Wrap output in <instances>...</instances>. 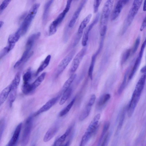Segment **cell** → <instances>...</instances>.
<instances>
[{
    "instance_id": "cell-1",
    "label": "cell",
    "mask_w": 146,
    "mask_h": 146,
    "mask_svg": "<svg viewBox=\"0 0 146 146\" xmlns=\"http://www.w3.org/2000/svg\"><path fill=\"white\" fill-rule=\"evenodd\" d=\"M145 83V80L142 79H140L137 83L127 109L129 117L132 116L139 100Z\"/></svg>"
},
{
    "instance_id": "cell-2",
    "label": "cell",
    "mask_w": 146,
    "mask_h": 146,
    "mask_svg": "<svg viewBox=\"0 0 146 146\" xmlns=\"http://www.w3.org/2000/svg\"><path fill=\"white\" fill-rule=\"evenodd\" d=\"M40 6L39 3H36L33 5L30 9L29 13L17 31L21 36L24 35L27 32L33 20L37 13Z\"/></svg>"
},
{
    "instance_id": "cell-3",
    "label": "cell",
    "mask_w": 146,
    "mask_h": 146,
    "mask_svg": "<svg viewBox=\"0 0 146 146\" xmlns=\"http://www.w3.org/2000/svg\"><path fill=\"white\" fill-rule=\"evenodd\" d=\"M100 117V113L98 114L95 116L82 137L80 144V146L85 145L95 132L98 127V123Z\"/></svg>"
},
{
    "instance_id": "cell-4",
    "label": "cell",
    "mask_w": 146,
    "mask_h": 146,
    "mask_svg": "<svg viewBox=\"0 0 146 146\" xmlns=\"http://www.w3.org/2000/svg\"><path fill=\"white\" fill-rule=\"evenodd\" d=\"M75 53V50H72L61 61L58 65L55 72L54 75L55 77L58 76L65 69Z\"/></svg>"
},
{
    "instance_id": "cell-5",
    "label": "cell",
    "mask_w": 146,
    "mask_h": 146,
    "mask_svg": "<svg viewBox=\"0 0 146 146\" xmlns=\"http://www.w3.org/2000/svg\"><path fill=\"white\" fill-rule=\"evenodd\" d=\"M33 117L29 116L26 120L23 133L21 143L23 145L28 143L30 136L33 124Z\"/></svg>"
},
{
    "instance_id": "cell-6",
    "label": "cell",
    "mask_w": 146,
    "mask_h": 146,
    "mask_svg": "<svg viewBox=\"0 0 146 146\" xmlns=\"http://www.w3.org/2000/svg\"><path fill=\"white\" fill-rule=\"evenodd\" d=\"M86 48H83L75 56L70 67V71L71 73H73L76 70L86 53Z\"/></svg>"
},
{
    "instance_id": "cell-7",
    "label": "cell",
    "mask_w": 146,
    "mask_h": 146,
    "mask_svg": "<svg viewBox=\"0 0 146 146\" xmlns=\"http://www.w3.org/2000/svg\"><path fill=\"white\" fill-rule=\"evenodd\" d=\"M114 0H107L103 8L100 21L108 22Z\"/></svg>"
},
{
    "instance_id": "cell-8",
    "label": "cell",
    "mask_w": 146,
    "mask_h": 146,
    "mask_svg": "<svg viewBox=\"0 0 146 146\" xmlns=\"http://www.w3.org/2000/svg\"><path fill=\"white\" fill-rule=\"evenodd\" d=\"M100 17V13L98 12L92 23L85 29L84 32L82 41V46H85L86 45L88 39L89 33L94 26L98 23Z\"/></svg>"
},
{
    "instance_id": "cell-9",
    "label": "cell",
    "mask_w": 146,
    "mask_h": 146,
    "mask_svg": "<svg viewBox=\"0 0 146 146\" xmlns=\"http://www.w3.org/2000/svg\"><path fill=\"white\" fill-rule=\"evenodd\" d=\"M66 13L63 11L57 18L50 24L49 29L48 35L51 36L56 32L58 26L61 23L64 19Z\"/></svg>"
},
{
    "instance_id": "cell-10",
    "label": "cell",
    "mask_w": 146,
    "mask_h": 146,
    "mask_svg": "<svg viewBox=\"0 0 146 146\" xmlns=\"http://www.w3.org/2000/svg\"><path fill=\"white\" fill-rule=\"evenodd\" d=\"M88 0H81L78 7L75 11L68 25L69 28H72L74 26L82 10Z\"/></svg>"
},
{
    "instance_id": "cell-11",
    "label": "cell",
    "mask_w": 146,
    "mask_h": 146,
    "mask_svg": "<svg viewBox=\"0 0 146 146\" xmlns=\"http://www.w3.org/2000/svg\"><path fill=\"white\" fill-rule=\"evenodd\" d=\"M60 97V96L58 95L49 100L36 112L35 115H37L49 110L56 103Z\"/></svg>"
},
{
    "instance_id": "cell-12",
    "label": "cell",
    "mask_w": 146,
    "mask_h": 146,
    "mask_svg": "<svg viewBox=\"0 0 146 146\" xmlns=\"http://www.w3.org/2000/svg\"><path fill=\"white\" fill-rule=\"evenodd\" d=\"M22 127V123H20L17 125L11 138L8 143V146H13L16 145L18 141Z\"/></svg>"
},
{
    "instance_id": "cell-13",
    "label": "cell",
    "mask_w": 146,
    "mask_h": 146,
    "mask_svg": "<svg viewBox=\"0 0 146 146\" xmlns=\"http://www.w3.org/2000/svg\"><path fill=\"white\" fill-rule=\"evenodd\" d=\"M40 32L33 34L28 38L27 41L25 50L30 52L35 41L38 39L40 35Z\"/></svg>"
},
{
    "instance_id": "cell-14",
    "label": "cell",
    "mask_w": 146,
    "mask_h": 146,
    "mask_svg": "<svg viewBox=\"0 0 146 146\" xmlns=\"http://www.w3.org/2000/svg\"><path fill=\"white\" fill-rule=\"evenodd\" d=\"M58 128V127L57 125H55L50 128L44 137L43 138L44 142H48L51 139L57 132Z\"/></svg>"
},
{
    "instance_id": "cell-15",
    "label": "cell",
    "mask_w": 146,
    "mask_h": 146,
    "mask_svg": "<svg viewBox=\"0 0 146 146\" xmlns=\"http://www.w3.org/2000/svg\"><path fill=\"white\" fill-rule=\"evenodd\" d=\"M92 17V14L90 13L88 14L82 21L78 29L77 35L78 38H80L82 34L83 31L86 27L87 24L90 21Z\"/></svg>"
},
{
    "instance_id": "cell-16",
    "label": "cell",
    "mask_w": 146,
    "mask_h": 146,
    "mask_svg": "<svg viewBox=\"0 0 146 146\" xmlns=\"http://www.w3.org/2000/svg\"><path fill=\"white\" fill-rule=\"evenodd\" d=\"M123 5L122 0H120L118 1L111 15V19L112 21L115 20L118 17Z\"/></svg>"
},
{
    "instance_id": "cell-17",
    "label": "cell",
    "mask_w": 146,
    "mask_h": 146,
    "mask_svg": "<svg viewBox=\"0 0 146 146\" xmlns=\"http://www.w3.org/2000/svg\"><path fill=\"white\" fill-rule=\"evenodd\" d=\"M54 0H49L45 4L43 13L42 20L43 23H45L47 20L49 16V12L50 6Z\"/></svg>"
},
{
    "instance_id": "cell-18",
    "label": "cell",
    "mask_w": 146,
    "mask_h": 146,
    "mask_svg": "<svg viewBox=\"0 0 146 146\" xmlns=\"http://www.w3.org/2000/svg\"><path fill=\"white\" fill-rule=\"evenodd\" d=\"M11 89V85L4 88L0 93V106L4 103L8 97Z\"/></svg>"
},
{
    "instance_id": "cell-19",
    "label": "cell",
    "mask_w": 146,
    "mask_h": 146,
    "mask_svg": "<svg viewBox=\"0 0 146 146\" xmlns=\"http://www.w3.org/2000/svg\"><path fill=\"white\" fill-rule=\"evenodd\" d=\"M51 56L48 55L42 63L36 72L35 75H38L40 72L43 71L48 65L51 59Z\"/></svg>"
},
{
    "instance_id": "cell-20",
    "label": "cell",
    "mask_w": 146,
    "mask_h": 146,
    "mask_svg": "<svg viewBox=\"0 0 146 146\" xmlns=\"http://www.w3.org/2000/svg\"><path fill=\"white\" fill-rule=\"evenodd\" d=\"M17 88L12 87L11 86V89L9 94L8 100L9 105L10 107L12 106L16 99Z\"/></svg>"
},
{
    "instance_id": "cell-21",
    "label": "cell",
    "mask_w": 146,
    "mask_h": 146,
    "mask_svg": "<svg viewBox=\"0 0 146 146\" xmlns=\"http://www.w3.org/2000/svg\"><path fill=\"white\" fill-rule=\"evenodd\" d=\"M71 127H70L68 128L65 132L56 140L54 142V145L60 146L61 145L69 134L71 130Z\"/></svg>"
},
{
    "instance_id": "cell-22",
    "label": "cell",
    "mask_w": 146,
    "mask_h": 146,
    "mask_svg": "<svg viewBox=\"0 0 146 146\" xmlns=\"http://www.w3.org/2000/svg\"><path fill=\"white\" fill-rule=\"evenodd\" d=\"M15 44H9L0 51V60L5 56L14 47Z\"/></svg>"
},
{
    "instance_id": "cell-23",
    "label": "cell",
    "mask_w": 146,
    "mask_h": 146,
    "mask_svg": "<svg viewBox=\"0 0 146 146\" xmlns=\"http://www.w3.org/2000/svg\"><path fill=\"white\" fill-rule=\"evenodd\" d=\"M46 74V72L42 73L33 83L31 84L34 90L41 84L45 78Z\"/></svg>"
},
{
    "instance_id": "cell-24",
    "label": "cell",
    "mask_w": 146,
    "mask_h": 146,
    "mask_svg": "<svg viewBox=\"0 0 146 146\" xmlns=\"http://www.w3.org/2000/svg\"><path fill=\"white\" fill-rule=\"evenodd\" d=\"M72 92V89L69 88L63 92L62 97L59 102L60 105H63L70 96Z\"/></svg>"
},
{
    "instance_id": "cell-25",
    "label": "cell",
    "mask_w": 146,
    "mask_h": 146,
    "mask_svg": "<svg viewBox=\"0 0 146 146\" xmlns=\"http://www.w3.org/2000/svg\"><path fill=\"white\" fill-rule=\"evenodd\" d=\"M21 36V35L17 31L15 33L10 35L8 39V43L15 44L18 41Z\"/></svg>"
},
{
    "instance_id": "cell-26",
    "label": "cell",
    "mask_w": 146,
    "mask_h": 146,
    "mask_svg": "<svg viewBox=\"0 0 146 146\" xmlns=\"http://www.w3.org/2000/svg\"><path fill=\"white\" fill-rule=\"evenodd\" d=\"M34 90L31 84L29 83H23L22 87V91L24 94L28 95L31 93Z\"/></svg>"
},
{
    "instance_id": "cell-27",
    "label": "cell",
    "mask_w": 146,
    "mask_h": 146,
    "mask_svg": "<svg viewBox=\"0 0 146 146\" xmlns=\"http://www.w3.org/2000/svg\"><path fill=\"white\" fill-rule=\"evenodd\" d=\"M92 106L87 104L85 108L80 116L79 118L80 120L82 121L88 116L90 112Z\"/></svg>"
},
{
    "instance_id": "cell-28",
    "label": "cell",
    "mask_w": 146,
    "mask_h": 146,
    "mask_svg": "<svg viewBox=\"0 0 146 146\" xmlns=\"http://www.w3.org/2000/svg\"><path fill=\"white\" fill-rule=\"evenodd\" d=\"M76 77V74H72L65 82L62 88V91L63 92L70 88V86Z\"/></svg>"
},
{
    "instance_id": "cell-29",
    "label": "cell",
    "mask_w": 146,
    "mask_h": 146,
    "mask_svg": "<svg viewBox=\"0 0 146 146\" xmlns=\"http://www.w3.org/2000/svg\"><path fill=\"white\" fill-rule=\"evenodd\" d=\"M98 54L96 53L94 54L92 58V60L90 65L88 71V75L91 80L93 79V72L94 67L95 64L96 59Z\"/></svg>"
},
{
    "instance_id": "cell-30",
    "label": "cell",
    "mask_w": 146,
    "mask_h": 146,
    "mask_svg": "<svg viewBox=\"0 0 146 146\" xmlns=\"http://www.w3.org/2000/svg\"><path fill=\"white\" fill-rule=\"evenodd\" d=\"M75 100V98H74L68 105L60 113L59 115L62 117L66 115L70 110Z\"/></svg>"
},
{
    "instance_id": "cell-31",
    "label": "cell",
    "mask_w": 146,
    "mask_h": 146,
    "mask_svg": "<svg viewBox=\"0 0 146 146\" xmlns=\"http://www.w3.org/2000/svg\"><path fill=\"white\" fill-rule=\"evenodd\" d=\"M141 61V59L137 58L136 59L132 69L131 72L129 76V79L131 80L133 78L134 74L137 70Z\"/></svg>"
},
{
    "instance_id": "cell-32",
    "label": "cell",
    "mask_w": 146,
    "mask_h": 146,
    "mask_svg": "<svg viewBox=\"0 0 146 146\" xmlns=\"http://www.w3.org/2000/svg\"><path fill=\"white\" fill-rule=\"evenodd\" d=\"M110 97V95L109 94H106L103 96L99 100L98 105L99 107L103 106L106 103Z\"/></svg>"
},
{
    "instance_id": "cell-33",
    "label": "cell",
    "mask_w": 146,
    "mask_h": 146,
    "mask_svg": "<svg viewBox=\"0 0 146 146\" xmlns=\"http://www.w3.org/2000/svg\"><path fill=\"white\" fill-rule=\"evenodd\" d=\"M20 80V75L19 73H17L11 84L12 87L17 88Z\"/></svg>"
},
{
    "instance_id": "cell-34",
    "label": "cell",
    "mask_w": 146,
    "mask_h": 146,
    "mask_svg": "<svg viewBox=\"0 0 146 146\" xmlns=\"http://www.w3.org/2000/svg\"><path fill=\"white\" fill-rule=\"evenodd\" d=\"M32 76V74L30 69H29L24 74L23 76V83H29L31 80Z\"/></svg>"
},
{
    "instance_id": "cell-35",
    "label": "cell",
    "mask_w": 146,
    "mask_h": 146,
    "mask_svg": "<svg viewBox=\"0 0 146 146\" xmlns=\"http://www.w3.org/2000/svg\"><path fill=\"white\" fill-rule=\"evenodd\" d=\"M110 125V123L109 122H107L104 124L102 131L101 134V136L99 139V143L100 144L104 136L108 130Z\"/></svg>"
},
{
    "instance_id": "cell-36",
    "label": "cell",
    "mask_w": 146,
    "mask_h": 146,
    "mask_svg": "<svg viewBox=\"0 0 146 146\" xmlns=\"http://www.w3.org/2000/svg\"><path fill=\"white\" fill-rule=\"evenodd\" d=\"M128 71L126 72L124 77L123 82L118 90V93L119 94H120L123 92L125 88L126 83L127 76Z\"/></svg>"
},
{
    "instance_id": "cell-37",
    "label": "cell",
    "mask_w": 146,
    "mask_h": 146,
    "mask_svg": "<svg viewBox=\"0 0 146 146\" xmlns=\"http://www.w3.org/2000/svg\"><path fill=\"white\" fill-rule=\"evenodd\" d=\"M131 52V49H129L126 50L123 53L121 60V64H123L125 63L128 58L130 56Z\"/></svg>"
},
{
    "instance_id": "cell-38",
    "label": "cell",
    "mask_w": 146,
    "mask_h": 146,
    "mask_svg": "<svg viewBox=\"0 0 146 146\" xmlns=\"http://www.w3.org/2000/svg\"><path fill=\"white\" fill-rule=\"evenodd\" d=\"M125 109H124L123 110L119 120V122L118 126L117 128V131H118L119 130L123 124V122L125 117Z\"/></svg>"
},
{
    "instance_id": "cell-39",
    "label": "cell",
    "mask_w": 146,
    "mask_h": 146,
    "mask_svg": "<svg viewBox=\"0 0 146 146\" xmlns=\"http://www.w3.org/2000/svg\"><path fill=\"white\" fill-rule=\"evenodd\" d=\"M143 0H134L132 7L139 10Z\"/></svg>"
},
{
    "instance_id": "cell-40",
    "label": "cell",
    "mask_w": 146,
    "mask_h": 146,
    "mask_svg": "<svg viewBox=\"0 0 146 146\" xmlns=\"http://www.w3.org/2000/svg\"><path fill=\"white\" fill-rule=\"evenodd\" d=\"M140 37H138L136 39L132 49V53L133 54L135 53L137 50L140 44Z\"/></svg>"
},
{
    "instance_id": "cell-41",
    "label": "cell",
    "mask_w": 146,
    "mask_h": 146,
    "mask_svg": "<svg viewBox=\"0 0 146 146\" xmlns=\"http://www.w3.org/2000/svg\"><path fill=\"white\" fill-rule=\"evenodd\" d=\"M102 0H94L93 4L94 11V13H97Z\"/></svg>"
},
{
    "instance_id": "cell-42",
    "label": "cell",
    "mask_w": 146,
    "mask_h": 146,
    "mask_svg": "<svg viewBox=\"0 0 146 146\" xmlns=\"http://www.w3.org/2000/svg\"><path fill=\"white\" fill-rule=\"evenodd\" d=\"M11 0H4L0 5V11L5 9L8 6Z\"/></svg>"
},
{
    "instance_id": "cell-43",
    "label": "cell",
    "mask_w": 146,
    "mask_h": 146,
    "mask_svg": "<svg viewBox=\"0 0 146 146\" xmlns=\"http://www.w3.org/2000/svg\"><path fill=\"white\" fill-rule=\"evenodd\" d=\"M72 0H67L66 7L63 11L66 13H67L70 10L71 4Z\"/></svg>"
},
{
    "instance_id": "cell-44",
    "label": "cell",
    "mask_w": 146,
    "mask_h": 146,
    "mask_svg": "<svg viewBox=\"0 0 146 146\" xmlns=\"http://www.w3.org/2000/svg\"><path fill=\"white\" fill-rule=\"evenodd\" d=\"M96 99V96L94 94H93L91 96L88 104L92 106L95 101Z\"/></svg>"
},
{
    "instance_id": "cell-45",
    "label": "cell",
    "mask_w": 146,
    "mask_h": 146,
    "mask_svg": "<svg viewBox=\"0 0 146 146\" xmlns=\"http://www.w3.org/2000/svg\"><path fill=\"white\" fill-rule=\"evenodd\" d=\"M5 125L4 121H1L0 122V139L3 134L4 129Z\"/></svg>"
},
{
    "instance_id": "cell-46",
    "label": "cell",
    "mask_w": 146,
    "mask_h": 146,
    "mask_svg": "<svg viewBox=\"0 0 146 146\" xmlns=\"http://www.w3.org/2000/svg\"><path fill=\"white\" fill-rule=\"evenodd\" d=\"M109 133H107L104 137L103 141L101 145L102 146H105L107 143V141L109 139Z\"/></svg>"
},
{
    "instance_id": "cell-47",
    "label": "cell",
    "mask_w": 146,
    "mask_h": 146,
    "mask_svg": "<svg viewBox=\"0 0 146 146\" xmlns=\"http://www.w3.org/2000/svg\"><path fill=\"white\" fill-rule=\"evenodd\" d=\"M146 26V17L143 19L142 23L141 26L140 31H142L143 29L145 28Z\"/></svg>"
},
{
    "instance_id": "cell-48",
    "label": "cell",
    "mask_w": 146,
    "mask_h": 146,
    "mask_svg": "<svg viewBox=\"0 0 146 146\" xmlns=\"http://www.w3.org/2000/svg\"><path fill=\"white\" fill-rule=\"evenodd\" d=\"M143 11H146V0H145L144 3Z\"/></svg>"
},
{
    "instance_id": "cell-49",
    "label": "cell",
    "mask_w": 146,
    "mask_h": 146,
    "mask_svg": "<svg viewBox=\"0 0 146 146\" xmlns=\"http://www.w3.org/2000/svg\"><path fill=\"white\" fill-rule=\"evenodd\" d=\"M146 71V66L143 67L140 70V72L142 73H144Z\"/></svg>"
},
{
    "instance_id": "cell-50",
    "label": "cell",
    "mask_w": 146,
    "mask_h": 146,
    "mask_svg": "<svg viewBox=\"0 0 146 146\" xmlns=\"http://www.w3.org/2000/svg\"><path fill=\"white\" fill-rule=\"evenodd\" d=\"M123 5L126 4L130 0H122Z\"/></svg>"
},
{
    "instance_id": "cell-51",
    "label": "cell",
    "mask_w": 146,
    "mask_h": 146,
    "mask_svg": "<svg viewBox=\"0 0 146 146\" xmlns=\"http://www.w3.org/2000/svg\"><path fill=\"white\" fill-rule=\"evenodd\" d=\"M4 24V22L1 21H0V29L2 27Z\"/></svg>"
},
{
    "instance_id": "cell-52",
    "label": "cell",
    "mask_w": 146,
    "mask_h": 146,
    "mask_svg": "<svg viewBox=\"0 0 146 146\" xmlns=\"http://www.w3.org/2000/svg\"><path fill=\"white\" fill-rule=\"evenodd\" d=\"M76 1H78V0H75Z\"/></svg>"
}]
</instances>
